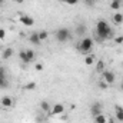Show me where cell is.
Returning a JSON list of instances; mask_svg holds the SVG:
<instances>
[{"instance_id":"obj_1","label":"cell","mask_w":123,"mask_h":123,"mask_svg":"<svg viewBox=\"0 0 123 123\" xmlns=\"http://www.w3.org/2000/svg\"><path fill=\"white\" fill-rule=\"evenodd\" d=\"M113 37V29L105 19H99L94 25V39L102 43L105 40H109Z\"/></svg>"},{"instance_id":"obj_2","label":"cell","mask_w":123,"mask_h":123,"mask_svg":"<svg viewBox=\"0 0 123 123\" xmlns=\"http://www.w3.org/2000/svg\"><path fill=\"white\" fill-rule=\"evenodd\" d=\"M93 46H94V40L92 37H89V36H85V37L80 39V42L77 43L76 47H77V50L82 55H89V53H92Z\"/></svg>"},{"instance_id":"obj_3","label":"cell","mask_w":123,"mask_h":123,"mask_svg":"<svg viewBox=\"0 0 123 123\" xmlns=\"http://www.w3.org/2000/svg\"><path fill=\"white\" fill-rule=\"evenodd\" d=\"M55 39L59 42V43H66L72 39V31L69 30L67 27H60L55 31Z\"/></svg>"},{"instance_id":"obj_4","label":"cell","mask_w":123,"mask_h":123,"mask_svg":"<svg viewBox=\"0 0 123 123\" xmlns=\"http://www.w3.org/2000/svg\"><path fill=\"white\" fill-rule=\"evenodd\" d=\"M63 113H64V105L63 103H55V105H52V109L47 115L49 116H60Z\"/></svg>"},{"instance_id":"obj_5","label":"cell","mask_w":123,"mask_h":123,"mask_svg":"<svg viewBox=\"0 0 123 123\" xmlns=\"http://www.w3.org/2000/svg\"><path fill=\"white\" fill-rule=\"evenodd\" d=\"M102 80H105V82L110 86V85H113V83L116 82V74H115L112 70H107V69H106V70L102 73Z\"/></svg>"},{"instance_id":"obj_6","label":"cell","mask_w":123,"mask_h":123,"mask_svg":"<svg viewBox=\"0 0 123 123\" xmlns=\"http://www.w3.org/2000/svg\"><path fill=\"white\" fill-rule=\"evenodd\" d=\"M19 22L23 25V26H26V27H31V26H34V19L29 16V14H19Z\"/></svg>"},{"instance_id":"obj_7","label":"cell","mask_w":123,"mask_h":123,"mask_svg":"<svg viewBox=\"0 0 123 123\" xmlns=\"http://www.w3.org/2000/svg\"><path fill=\"white\" fill-rule=\"evenodd\" d=\"M0 106H1L3 109H12V107L14 106V99L10 97V96H3V97L0 99Z\"/></svg>"},{"instance_id":"obj_8","label":"cell","mask_w":123,"mask_h":123,"mask_svg":"<svg viewBox=\"0 0 123 123\" xmlns=\"http://www.w3.org/2000/svg\"><path fill=\"white\" fill-rule=\"evenodd\" d=\"M102 110H103V106H102V103H100V102H94V103L90 105V113H92V116L100 115V113H102Z\"/></svg>"},{"instance_id":"obj_9","label":"cell","mask_w":123,"mask_h":123,"mask_svg":"<svg viewBox=\"0 0 123 123\" xmlns=\"http://www.w3.org/2000/svg\"><path fill=\"white\" fill-rule=\"evenodd\" d=\"M112 20H113V23H115L116 26L123 25V13H120V12H115V13L112 14Z\"/></svg>"},{"instance_id":"obj_10","label":"cell","mask_w":123,"mask_h":123,"mask_svg":"<svg viewBox=\"0 0 123 123\" xmlns=\"http://www.w3.org/2000/svg\"><path fill=\"white\" fill-rule=\"evenodd\" d=\"M19 60L22 62V63H25V64H29L31 63V60L29 59V56H27V52H26V49H22L20 52H19Z\"/></svg>"},{"instance_id":"obj_11","label":"cell","mask_w":123,"mask_h":123,"mask_svg":"<svg viewBox=\"0 0 123 123\" xmlns=\"http://www.w3.org/2000/svg\"><path fill=\"white\" fill-rule=\"evenodd\" d=\"M39 107H40V110H42V112L49 113V112H50V109H52V105H50V102H49V100H40V102H39Z\"/></svg>"},{"instance_id":"obj_12","label":"cell","mask_w":123,"mask_h":123,"mask_svg":"<svg viewBox=\"0 0 123 123\" xmlns=\"http://www.w3.org/2000/svg\"><path fill=\"white\" fill-rule=\"evenodd\" d=\"M29 42H30L31 44H34V46H40L42 44V42H40V39H39V33L37 31H33L29 34Z\"/></svg>"},{"instance_id":"obj_13","label":"cell","mask_w":123,"mask_h":123,"mask_svg":"<svg viewBox=\"0 0 123 123\" xmlns=\"http://www.w3.org/2000/svg\"><path fill=\"white\" fill-rule=\"evenodd\" d=\"M122 6H123V0H112L110 1V10H113V12H119Z\"/></svg>"},{"instance_id":"obj_14","label":"cell","mask_w":123,"mask_h":123,"mask_svg":"<svg viewBox=\"0 0 123 123\" xmlns=\"http://www.w3.org/2000/svg\"><path fill=\"white\" fill-rule=\"evenodd\" d=\"M115 117H116V120L123 122V107L119 106V105L115 106Z\"/></svg>"},{"instance_id":"obj_15","label":"cell","mask_w":123,"mask_h":123,"mask_svg":"<svg viewBox=\"0 0 123 123\" xmlns=\"http://www.w3.org/2000/svg\"><path fill=\"white\" fill-rule=\"evenodd\" d=\"M93 122L94 123H109V117L105 116L103 113H100V115L93 116Z\"/></svg>"},{"instance_id":"obj_16","label":"cell","mask_w":123,"mask_h":123,"mask_svg":"<svg viewBox=\"0 0 123 123\" xmlns=\"http://www.w3.org/2000/svg\"><path fill=\"white\" fill-rule=\"evenodd\" d=\"M83 62H85L86 66H93L96 63V57H94L93 53H89V55H85V60Z\"/></svg>"},{"instance_id":"obj_17","label":"cell","mask_w":123,"mask_h":123,"mask_svg":"<svg viewBox=\"0 0 123 123\" xmlns=\"http://www.w3.org/2000/svg\"><path fill=\"white\" fill-rule=\"evenodd\" d=\"M13 55H14V50H13L12 47H6V49L3 50V53H1V59H3V60H7V59H10Z\"/></svg>"},{"instance_id":"obj_18","label":"cell","mask_w":123,"mask_h":123,"mask_svg":"<svg viewBox=\"0 0 123 123\" xmlns=\"http://www.w3.org/2000/svg\"><path fill=\"white\" fill-rule=\"evenodd\" d=\"M105 70H106V63H105V60H102V59L96 60V72L97 73H103Z\"/></svg>"},{"instance_id":"obj_19","label":"cell","mask_w":123,"mask_h":123,"mask_svg":"<svg viewBox=\"0 0 123 123\" xmlns=\"http://www.w3.org/2000/svg\"><path fill=\"white\" fill-rule=\"evenodd\" d=\"M85 33H86V26L83 23H79L76 26V34L80 36V37H85Z\"/></svg>"},{"instance_id":"obj_20","label":"cell","mask_w":123,"mask_h":123,"mask_svg":"<svg viewBox=\"0 0 123 123\" xmlns=\"http://www.w3.org/2000/svg\"><path fill=\"white\" fill-rule=\"evenodd\" d=\"M37 33H39V39H40L42 43L46 42V40L49 39V31L47 30H40V31H37Z\"/></svg>"},{"instance_id":"obj_21","label":"cell","mask_w":123,"mask_h":123,"mask_svg":"<svg viewBox=\"0 0 123 123\" xmlns=\"http://www.w3.org/2000/svg\"><path fill=\"white\" fill-rule=\"evenodd\" d=\"M9 87V79L6 77H0V89H7Z\"/></svg>"},{"instance_id":"obj_22","label":"cell","mask_w":123,"mask_h":123,"mask_svg":"<svg viewBox=\"0 0 123 123\" xmlns=\"http://www.w3.org/2000/svg\"><path fill=\"white\" fill-rule=\"evenodd\" d=\"M36 89V82H29L23 86V90H34Z\"/></svg>"},{"instance_id":"obj_23","label":"cell","mask_w":123,"mask_h":123,"mask_svg":"<svg viewBox=\"0 0 123 123\" xmlns=\"http://www.w3.org/2000/svg\"><path fill=\"white\" fill-rule=\"evenodd\" d=\"M97 86H99V89H102V90H107V89H109V85H107L105 80H100V82L97 83Z\"/></svg>"},{"instance_id":"obj_24","label":"cell","mask_w":123,"mask_h":123,"mask_svg":"<svg viewBox=\"0 0 123 123\" xmlns=\"http://www.w3.org/2000/svg\"><path fill=\"white\" fill-rule=\"evenodd\" d=\"M113 42H115L116 44H122V43H123V36H122V34H120V36H115Z\"/></svg>"},{"instance_id":"obj_25","label":"cell","mask_w":123,"mask_h":123,"mask_svg":"<svg viewBox=\"0 0 123 123\" xmlns=\"http://www.w3.org/2000/svg\"><path fill=\"white\" fill-rule=\"evenodd\" d=\"M85 1V4L87 6V7H93L94 4H96V0H83Z\"/></svg>"},{"instance_id":"obj_26","label":"cell","mask_w":123,"mask_h":123,"mask_svg":"<svg viewBox=\"0 0 123 123\" xmlns=\"http://www.w3.org/2000/svg\"><path fill=\"white\" fill-rule=\"evenodd\" d=\"M34 69H36L37 72H42V70H43V63H40V62H37V63L34 64Z\"/></svg>"},{"instance_id":"obj_27","label":"cell","mask_w":123,"mask_h":123,"mask_svg":"<svg viewBox=\"0 0 123 123\" xmlns=\"http://www.w3.org/2000/svg\"><path fill=\"white\" fill-rule=\"evenodd\" d=\"M64 3H66V4H69V6H76V4L79 3V0H66Z\"/></svg>"},{"instance_id":"obj_28","label":"cell","mask_w":123,"mask_h":123,"mask_svg":"<svg viewBox=\"0 0 123 123\" xmlns=\"http://www.w3.org/2000/svg\"><path fill=\"white\" fill-rule=\"evenodd\" d=\"M6 34H7V33H6V30H4L3 27H0V40H3V39L6 37Z\"/></svg>"},{"instance_id":"obj_29","label":"cell","mask_w":123,"mask_h":123,"mask_svg":"<svg viewBox=\"0 0 123 123\" xmlns=\"http://www.w3.org/2000/svg\"><path fill=\"white\" fill-rule=\"evenodd\" d=\"M7 74H6V69L3 67V66H0V77H6Z\"/></svg>"},{"instance_id":"obj_30","label":"cell","mask_w":123,"mask_h":123,"mask_svg":"<svg viewBox=\"0 0 123 123\" xmlns=\"http://www.w3.org/2000/svg\"><path fill=\"white\" fill-rule=\"evenodd\" d=\"M14 1H16V3H23L25 0H14Z\"/></svg>"},{"instance_id":"obj_31","label":"cell","mask_w":123,"mask_h":123,"mask_svg":"<svg viewBox=\"0 0 123 123\" xmlns=\"http://www.w3.org/2000/svg\"><path fill=\"white\" fill-rule=\"evenodd\" d=\"M3 4H4V0H0V7H1Z\"/></svg>"},{"instance_id":"obj_32","label":"cell","mask_w":123,"mask_h":123,"mask_svg":"<svg viewBox=\"0 0 123 123\" xmlns=\"http://www.w3.org/2000/svg\"><path fill=\"white\" fill-rule=\"evenodd\" d=\"M120 87H122V90H123V77H122V86Z\"/></svg>"},{"instance_id":"obj_33","label":"cell","mask_w":123,"mask_h":123,"mask_svg":"<svg viewBox=\"0 0 123 123\" xmlns=\"http://www.w3.org/2000/svg\"><path fill=\"white\" fill-rule=\"evenodd\" d=\"M57 1H62V3H64V1H66V0H57Z\"/></svg>"},{"instance_id":"obj_34","label":"cell","mask_w":123,"mask_h":123,"mask_svg":"<svg viewBox=\"0 0 123 123\" xmlns=\"http://www.w3.org/2000/svg\"><path fill=\"white\" fill-rule=\"evenodd\" d=\"M122 67H123V62H122Z\"/></svg>"}]
</instances>
